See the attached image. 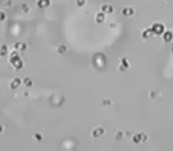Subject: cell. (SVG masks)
Returning <instances> with one entry per match:
<instances>
[{
    "label": "cell",
    "mask_w": 173,
    "mask_h": 151,
    "mask_svg": "<svg viewBox=\"0 0 173 151\" xmlns=\"http://www.w3.org/2000/svg\"><path fill=\"white\" fill-rule=\"evenodd\" d=\"M10 63L14 65V68L15 69H21L22 66H23V62H22V59L18 57V54H16V53H14L12 56H11V58H10Z\"/></svg>",
    "instance_id": "1"
},
{
    "label": "cell",
    "mask_w": 173,
    "mask_h": 151,
    "mask_svg": "<svg viewBox=\"0 0 173 151\" xmlns=\"http://www.w3.org/2000/svg\"><path fill=\"white\" fill-rule=\"evenodd\" d=\"M101 11L104 14H112L114 11V6L109 5V4H103V5H101Z\"/></svg>",
    "instance_id": "2"
},
{
    "label": "cell",
    "mask_w": 173,
    "mask_h": 151,
    "mask_svg": "<svg viewBox=\"0 0 173 151\" xmlns=\"http://www.w3.org/2000/svg\"><path fill=\"white\" fill-rule=\"evenodd\" d=\"M21 84H22V80H21L20 78H16V79H14V80L10 82V88H11V90H17V88L21 86Z\"/></svg>",
    "instance_id": "3"
},
{
    "label": "cell",
    "mask_w": 173,
    "mask_h": 151,
    "mask_svg": "<svg viewBox=\"0 0 173 151\" xmlns=\"http://www.w3.org/2000/svg\"><path fill=\"white\" fill-rule=\"evenodd\" d=\"M121 14L125 16V17H127V18H130L133 14H134V10L132 9V8H124L122 10H121Z\"/></svg>",
    "instance_id": "4"
},
{
    "label": "cell",
    "mask_w": 173,
    "mask_h": 151,
    "mask_svg": "<svg viewBox=\"0 0 173 151\" xmlns=\"http://www.w3.org/2000/svg\"><path fill=\"white\" fill-rule=\"evenodd\" d=\"M103 133H104V129H103L102 127H97V128H95V129L92 131V137L99 138V137L103 135Z\"/></svg>",
    "instance_id": "5"
},
{
    "label": "cell",
    "mask_w": 173,
    "mask_h": 151,
    "mask_svg": "<svg viewBox=\"0 0 173 151\" xmlns=\"http://www.w3.org/2000/svg\"><path fill=\"white\" fill-rule=\"evenodd\" d=\"M50 0H39L38 2V8L40 9H45V8H49L50 6Z\"/></svg>",
    "instance_id": "6"
},
{
    "label": "cell",
    "mask_w": 173,
    "mask_h": 151,
    "mask_svg": "<svg viewBox=\"0 0 173 151\" xmlns=\"http://www.w3.org/2000/svg\"><path fill=\"white\" fill-rule=\"evenodd\" d=\"M105 21V14L104 12H99L96 15V22L97 23H104Z\"/></svg>",
    "instance_id": "7"
},
{
    "label": "cell",
    "mask_w": 173,
    "mask_h": 151,
    "mask_svg": "<svg viewBox=\"0 0 173 151\" xmlns=\"http://www.w3.org/2000/svg\"><path fill=\"white\" fill-rule=\"evenodd\" d=\"M151 29H153V32H155L156 34H161L162 30H163V26H161V24H154V27H153Z\"/></svg>",
    "instance_id": "8"
},
{
    "label": "cell",
    "mask_w": 173,
    "mask_h": 151,
    "mask_svg": "<svg viewBox=\"0 0 173 151\" xmlns=\"http://www.w3.org/2000/svg\"><path fill=\"white\" fill-rule=\"evenodd\" d=\"M56 51H57V53H58L59 56H62V54H64V53L67 52V46H65V45H59Z\"/></svg>",
    "instance_id": "9"
},
{
    "label": "cell",
    "mask_w": 173,
    "mask_h": 151,
    "mask_svg": "<svg viewBox=\"0 0 173 151\" xmlns=\"http://www.w3.org/2000/svg\"><path fill=\"white\" fill-rule=\"evenodd\" d=\"M15 48H16V50H20V51H24V50L27 48V45L23 44V42H17V44H15Z\"/></svg>",
    "instance_id": "10"
},
{
    "label": "cell",
    "mask_w": 173,
    "mask_h": 151,
    "mask_svg": "<svg viewBox=\"0 0 173 151\" xmlns=\"http://www.w3.org/2000/svg\"><path fill=\"white\" fill-rule=\"evenodd\" d=\"M6 54H8V46H6V45H3L2 47H0V56L5 57Z\"/></svg>",
    "instance_id": "11"
},
{
    "label": "cell",
    "mask_w": 173,
    "mask_h": 151,
    "mask_svg": "<svg viewBox=\"0 0 173 151\" xmlns=\"http://www.w3.org/2000/svg\"><path fill=\"white\" fill-rule=\"evenodd\" d=\"M23 82H24V85H26L27 87H32V86H33V81H32L30 78H26V79L23 80Z\"/></svg>",
    "instance_id": "12"
},
{
    "label": "cell",
    "mask_w": 173,
    "mask_h": 151,
    "mask_svg": "<svg viewBox=\"0 0 173 151\" xmlns=\"http://www.w3.org/2000/svg\"><path fill=\"white\" fill-rule=\"evenodd\" d=\"M75 4H76L79 8H82V6H85V4H86V0H75Z\"/></svg>",
    "instance_id": "13"
},
{
    "label": "cell",
    "mask_w": 173,
    "mask_h": 151,
    "mask_svg": "<svg viewBox=\"0 0 173 151\" xmlns=\"http://www.w3.org/2000/svg\"><path fill=\"white\" fill-rule=\"evenodd\" d=\"M140 139H144V137H143V134H137L136 137H134V140L137 141V143H139V140Z\"/></svg>",
    "instance_id": "14"
},
{
    "label": "cell",
    "mask_w": 173,
    "mask_h": 151,
    "mask_svg": "<svg viewBox=\"0 0 173 151\" xmlns=\"http://www.w3.org/2000/svg\"><path fill=\"white\" fill-rule=\"evenodd\" d=\"M163 39H165L166 41H169V40H171V33H166L165 36H163Z\"/></svg>",
    "instance_id": "15"
},
{
    "label": "cell",
    "mask_w": 173,
    "mask_h": 151,
    "mask_svg": "<svg viewBox=\"0 0 173 151\" xmlns=\"http://www.w3.org/2000/svg\"><path fill=\"white\" fill-rule=\"evenodd\" d=\"M22 8H23V9H22V10H23V12H28V11H29V9H28V6H27L26 4H23V5H22Z\"/></svg>",
    "instance_id": "16"
},
{
    "label": "cell",
    "mask_w": 173,
    "mask_h": 151,
    "mask_svg": "<svg viewBox=\"0 0 173 151\" xmlns=\"http://www.w3.org/2000/svg\"><path fill=\"white\" fill-rule=\"evenodd\" d=\"M122 65H125V68H127V66H128V64H127L126 59H121V66H122Z\"/></svg>",
    "instance_id": "17"
},
{
    "label": "cell",
    "mask_w": 173,
    "mask_h": 151,
    "mask_svg": "<svg viewBox=\"0 0 173 151\" xmlns=\"http://www.w3.org/2000/svg\"><path fill=\"white\" fill-rule=\"evenodd\" d=\"M5 20V14L3 11H0V21H4Z\"/></svg>",
    "instance_id": "18"
},
{
    "label": "cell",
    "mask_w": 173,
    "mask_h": 151,
    "mask_svg": "<svg viewBox=\"0 0 173 151\" xmlns=\"http://www.w3.org/2000/svg\"><path fill=\"white\" fill-rule=\"evenodd\" d=\"M4 5H8L10 8L11 6V0H4Z\"/></svg>",
    "instance_id": "19"
},
{
    "label": "cell",
    "mask_w": 173,
    "mask_h": 151,
    "mask_svg": "<svg viewBox=\"0 0 173 151\" xmlns=\"http://www.w3.org/2000/svg\"><path fill=\"white\" fill-rule=\"evenodd\" d=\"M34 138H35V139H38V140H41V138H42V137L38 133V134H34Z\"/></svg>",
    "instance_id": "20"
},
{
    "label": "cell",
    "mask_w": 173,
    "mask_h": 151,
    "mask_svg": "<svg viewBox=\"0 0 173 151\" xmlns=\"http://www.w3.org/2000/svg\"><path fill=\"white\" fill-rule=\"evenodd\" d=\"M118 133H119V134L116 135V139H118V140H120V139H121V135H122V134H121V132H118Z\"/></svg>",
    "instance_id": "21"
},
{
    "label": "cell",
    "mask_w": 173,
    "mask_h": 151,
    "mask_svg": "<svg viewBox=\"0 0 173 151\" xmlns=\"http://www.w3.org/2000/svg\"><path fill=\"white\" fill-rule=\"evenodd\" d=\"M3 131H4V128H3V126H0V133H3Z\"/></svg>",
    "instance_id": "22"
}]
</instances>
